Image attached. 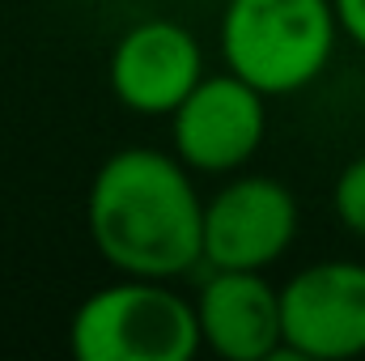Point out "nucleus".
<instances>
[{
	"instance_id": "obj_1",
	"label": "nucleus",
	"mask_w": 365,
	"mask_h": 361,
	"mask_svg": "<svg viewBox=\"0 0 365 361\" xmlns=\"http://www.w3.org/2000/svg\"><path fill=\"white\" fill-rule=\"evenodd\" d=\"M86 230L119 276L179 280L204 264V200L175 149L128 145L110 153L93 171Z\"/></svg>"
},
{
	"instance_id": "obj_2",
	"label": "nucleus",
	"mask_w": 365,
	"mask_h": 361,
	"mask_svg": "<svg viewBox=\"0 0 365 361\" xmlns=\"http://www.w3.org/2000/svg\"><path fill=\"white\" fill-rule=\"evenodd\" d=\"M336 39L331 0H225L217 26L225 68L264 98L310 90L327 73Z\"/></svg>"
},
{
	"instance_id": "obj_3",
	"label": "nucleus",
	"mask_w": 365,
	"mask_h": 361,
	"mask_svg": "<svg viewBox=\"0 0 365 361\" xmlns=\"http://www.w3.org/2000/svg\"><path fill=\"white\" fill-rule=\"evenodd\" d=\"M68 349L77 361H191L204 340L195 302L182 298L175 280L119 276L77 306Z\"/></svg>"
},
{
	"instance_id": "obj_4",
	"label": "nucleus",
	"mask_w": 365,
	"mask_h": 361,
	"mask_svg": "<svg viewBox=\"0 0 365 361\" xmlns=\"http://www.w3.org/2000/svg\"><path fill=\"white\" fill-rule=\"evenodd\" d=\"M268 136V98L234 77H200L170 111V149L191 175H238Z\"/></svg>"
},
{
	"instance_id": "obj_5",
	"label": "nucleus",
	"mask_w": 365,
	"mask_h": 361,
	"mask_svg": "<svg viewBox=\"0 0 365 361\" xmlns=\"http://www.w3.org/2000/svg\"><path fill=\"white\" fill-rule=\"evenodd\" d=\"M284 353L306 361H349L365 353V264L319 260L280 285Z\"/></svg>"
},
{
	"instance_id": "obj_6",
	"label": "nucleus",
	"mask_w": 365,
	"mask_h": 361,
	"mask_svg": "<svg viewBox=\"0 0 365 361\" xmlns=\"http://www.w3.org/2000/svg\"><path fill=\"white\" fill-rule=\"evenodd\" d=\"M297 195L272 175H234L204 200V268L268 272L297 238Z\"/></svg>"
},
{
	"instance_id": "obj_7",
	"label": "nucleus",
	"mask_w": 365,
	"mask_h": 361,
	"mask_svg": "<svg viewBox=\"0 0 365 361\" xmlns=\"http://www.w3.org/2000/svg\"><path fill=\"white\" fill-rule=\"evenodd\" d=\"M106 77L123 111L170 119V111L204 77V47L182 21L140 17L115 39Z\"/></svg>"
},
{
	"instance_id": "obj_8",
	"label": "nucleus",
	"mask_w": 365,
	"mask_h": 361,
	"mask_svg": "<svg viewBox=\"0 0 365 361\" xmlns=\"http://www.w3.org/2000/svg\"><path fill=\"white\" fill-rule=\"evenodd\" d=\"M191 302L204 349L221 361H268L284 353L280 289L264 272L208 268Z\"/></svg>"
},
{
	"instance_id": "obj_9",
	"label": "nucleus",
	"mask_w": 365,
	"mask_h": 361,
	"mask_svg": "<svg viewBox=\"0 0 365 361\" xmlns=\"http://www.w3.org/2000/svg\"><path fill=\"white\" fill-rule=\"evenodd\" d=\"M331 213H336V221H340L353 238H365V153L353 158V162L336 175Z\"/></svg>"
},
{
	"instance_id": "obj_10",
	"label": "nucleus",
	"mask_w": 365,
	"mask_h": 361,
	"mask_svg": "<svg viewBox=\"0 0 365 361\" xmlns=\"http://www.w3.org/2000/svg\"><path fill=\"white\" fill-rule=\"evenodd\" d=\"M336 4V21H340V34L353 39L365 51V0H331Z\"/></svg>"
}]
</instances>
